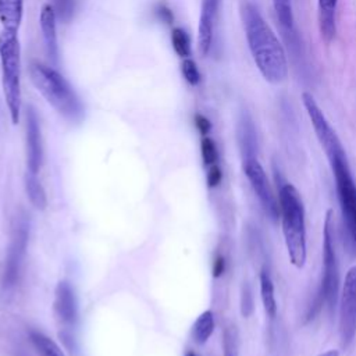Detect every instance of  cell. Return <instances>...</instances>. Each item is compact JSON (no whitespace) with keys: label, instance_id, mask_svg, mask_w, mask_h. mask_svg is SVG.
<instances>
[{"label":"cell","instance_id":"obj_10","mask_svg":"<svg viewBox=\"0 0 356 356\" xmlns=\"http://www.w3.org/2000/svg\"><path fill=\"white\" fill-rule=\"evenodd\" d=\"M242 165H243V172H245L248 181L250 182V186H252L254 195L257 196L266 216L270 220L277 221L280 217V206H278V202L271 191V186H270V182H268V178H267V174H266L263 165L260 164L257 157L243 159Z\"/></svg>","mask_w":356,"mask_h":356},{"label":"cell","instance_id":"obj_5","mask_svg":"<svg viewBox=\"0 0 356 356\" xmlns=\"http://www.w3.org/2000/svg\"><path fill=\"white\" fill-rule=\"evenodd\" d=\"M339 295V266L335 249V232H334V218L332 210H328L324 220L323 231V277L321 286L318 291V307L323 303L327 305L330 310L337 305Z\"/></svg>","mask_w":356,"mask_h":356},{"label":"cell","instance_id":"obj_6","mask_svg":"<svg viewBox=\"0 0 356 356\" xmlns=\"http://www.w3.org/2000/svg\"><path fill=\"white\" fill-rule=\"evenodd\" d=\"M29 241V220L25 214H17L11 224L10 242L6 253L1 285L4 292H10L19 281L24 259Z\"/></svg>","mask_w":356,"mask_h":356},{"label":"cell","instance_id":"obj_32","mask_svg":"<svg viewBox=\"0 0 356 356\" xmlns=\"http://www.w3.org/2000/svg\"><path fill=\"white\" fill-rule=\"evenodd\" d=\"M318 356H339V352L337 349H328V350L320 353Z\"/></svg>","mask_w":356,"mask_h":356},{"label":"cell","instance_id":"obj_15","mask_svg":"<svg viewBox=\"0 0 356 356\" xmlns=\"http://www.w3.org/2000/svg\"><path fill=\"white\" fill-rule=\"evenodd\" d=\"M238 142L242 153V160L257 157V138L252 118L248 113H242L238 122Z\"/></svg>","mask_w":356,"mask_h":356},{"label":"cell","instance_id":"obj_9","mask_svg":"<svg viewBox=\"0 0 356 356\" xmlns=\"http://www.w3.org/2000/svg\"><path fill=\"white\" fill-rule=\"evenodd\" d=\"M356 335V266L350 267L339 296V337L343 346H349Z\"/></svg>","mask_w":356,"mask_h":356},{"label":"cell","instance_id":"obj_8","mask_svg":"<svg viewBox=\"0 0 356 356\" xmlns=\"http://www.w3.org/2000/svg\"><path fill=\"white\" fill-rule=\"evenodd\" d=\"M302 100H303V106L307 111V115L312 121L316 136H317L321 147L324 149L328 160H331L334 157H338V156H342V154H346L337 132L334 131V128L327 121L324 113L321 111V108L316 103L314 97L309 92H305L302 95Z\"/></svg>","mask_w":356,"mask_h":356},{"label":"cell","instance_id":"obj_21","mask_svg":"<svg viewBox=\"0 0 356 356\" xmlns=\"http://www.w3.org/2000/svg\"><path fill=\"white\" fill-rule=\"evenodd\" d=\"M214 331V314L211 310L203 312L192 325V338L196 343H206Z\"/></svg>","mask_w":356,"mask_h":356},{"label":"cell","instance_id":"obj_25","mask_svg":"<svg viewBox=\"0 0 356 356\" xmlns=\"http://www.w3.org/2000/svg\"><path fill=\"white\" fill-rule=\"evenodd\" d=\"M53 8L57 19L63 22H70L75 10V0H53Z\"/></svg>","mask_w":356,"mask_h":356},{"label":"cell","instance_id":"obj_24","mask_svg":"<svg viewBox=\"0 0 356 356\" xmlns=\"http://www.w3.org/2000/svg\"><path fill=\"white\" fill-rule=\"evenodd\" d=\"M200 152H202V159H203L204 165L210 167L213 164H217L218 152H217V146L211 138L203 136V139L200 142Z\"/></svg>","mask_w":356,"mask_h":356},{"label":"cell","instance_id":"obj_18","mask_svg":"<svg viewBox=\"0 0 356 356\" xmlns=\"http://www.w3.org/2000/svg\"><path fill=\"white\" fill-rule=\"evenodd\" d=\"M260 282V298L263 302V307L268 318H274L277 314V299H275V291H274V282L271 280V275L268 270L263 268L259 275Z\"/></svg>","mask_w":356,"mask_h":356},{"label":"cell","instance_id":"obj_28","mask_svg":"<svg viewBox=\"0 0 356 356\" xmlns=\"http://www.w3.org/2000/svg\"><path fill=\"white\" fill-rule=\"evenodd\" d=\"M241 309H242V314L245 317H248L252 310H253V299H252V293L249 291V288H243V292H242V300H241Z\"/></svg>","mask_w":356,"mask_h":356},{"label":"cell","instance_id":"obj_31","mask_svg":"<svg viewBox=\"0 0 356 356\" xmlns=\"http://www.w3.org/2000/svg\"><path fill=\"white\" fill-rule=\"evenodd\" d=\"M157 15H159L164 22H167V24H171L172 19H174L172 13H171L170 8H167L165 6H160V7L157 8Z\"/></svg>","mask_w":356,"mask_h":356},{"label":"cell","instance_id":"obj_22","mask_svg":"<svg viewBox=\"0 0 356 356\" xmlns=\"http://www.w3.org/2000/svg\"><path fill=\"white\" fill-rule=\"evenodd\" d=\"M273 7L280 25L285 32L293 33V11L291 0H273Z\"/></svg>","mask_w":356,"mask_h":356},{"label":"cell","instance_id":"obj_26","mask_svg":"<svg viewBox=\"0 0 356 356\" xmlns=\"http://www.w3.org/2000/svg\"><path fill=\"white\" fill-rule=\"evenodd\" d=\"M181 71H182V75L185 78V81L192 85V86H196L199 82H200V72H199V68L196 65V63L188 57V58H184L182 64H181Z\"/></svg>","mask_w":356,"mask_h":356},{"label":"cell","instance_id":"obj_17","mask_svg":"<svg viewBox=\"0 0 356 356\" xmlns=\"http://www.w3.org/2000/svg\"><path fill=\"white\" fill-rule=\"evenodd\" d=\"M22 15L24 0H0V22L4 31L18 33Z\"/></svg>","mask_w":356,"mask_h":356},{"label":"cell","instance_id":"obj_13","mask_svg":"<svg viewBox=\"0 0 356 356\" xmlns=\"http://www.w3.org/2000/svg\"><path fill=\"white\" fill-rule=\"evenodd\" d=\"M221 0H202L199 26H197V44L202 56H207L214 36V25L218 14Z\"/></svg>","mask_w":356,"mask_h":356},{"label":"cell","instance_id":"obj_19","mask_svg":"<svg viewBox=\"0 0 356 356\" xmlns=\"http://www.w3.org/2000/svg\"><path fill=\"white\" fill-rule=\"evenodd\" d=\"M24 184H25L26 196H28L29 202L32 203V206L38 210H44L47 207V196H46V191L43 188V185L40 184V181L38 178V174L26 171Z\"/></svg>","mask_w":356,"mask_h":356},{"label":"cell","instance_id":"obj_20","mask_svg":"<svg viewBox=\"0 0 356 356\" xmlns=\"http://www.w3.org/2000/svg\"><path fill=\"white\" fill-rule=\"evenodd\" d=\"M29 339L38 356H65L61 348L40 331L32 330L29 332Z\"/></svg>","mask_w":356,"mask_h":356},{"label":"cell","instance_id":"obj_16","mask_svg":"<svg viewBox=\"0 0 356 356\" xmlns=\"http://www.w3.org/2000/svg\"><path fill=\"white\" fill-rule=\"evenodd\" d=\"M337 4L338 0H318V28L325 42H331L337 32Z\"/></svg>","mask_w":356,"mask_h":356},{"label":"cell","instance_id":"obj_3","mask_svg":"<svg viewBox=\"0 0 356 356\" xmlns=\"http://www.w3.org/2000/svg\"><path fill=\"white\" fill-rule=\"evenodd\" d=\"M29 76L36 90L65 120L75 124L83 120L85 107L79 96L57 70L42 63H32Z\"/></svg>","mask_w":356,"mask_h":356},{"label":"cell","instance_id":"obj_1","mask_svg":"<svg viewBox=\"0 0 356 356\" xmlns=\"http://www.w3.org/2000/svg\"><path fill=\"white\" fill-rule=\"evenodd\" d=\"M241 18L250 54L263 78L270 83L284 82L288 76L285 50L252 0L241 3Z\"/></svg>","mask_w":356,"mask_h":356},{"label":"cell","instance_id":"obj_34","mask_svg":"<svg viewBox=\"0 0 356 356\" xmlns=\"http://www.w3.org/2000/svg\"><path fill=\"white\" fill-rule=\"evenodd\" d=\"M225 356H234V355H232V353H227Z\"/></svg>","mask_w":356,"mask_h":356},{"label":"cell","instance_id":"obj_11","mask_svg":"<svg viewBox=\"0 0 356 356\" xmlns=\"http://www.w3.org/2000/svg\"><path fill=\"white\" fill-rule=\"evenodd\" d=\"M53 309L57 320L65 327H74L78 321V299L74 286L63 280L56 285Z\"/></svg>","mask_w":356,"mask_h":356},{"label":"cell","instance_id":"obj_27","mask_svg":"<svg viewBox=\"0 0 356 356\" xmlns=\"http://www.w3.org/2000/svg\"><path fill=\"white\" fill-rule=\"evenodd\" d=\"M221 178H222L221 168H220L217 164L210 165L209 170H207V175H206L207 185H209L210 188H214V186H217V185L221 182Z\"/></svg>","mask_w":356,"mask_h":356},{"label":"cell","instance_id":"obj_4","mask_svg":"<svg viewBox=\"0 0 356 356\" xmlns=\"http://www.w3.org/2000/svg\"><path fill=\"white\" fill-rule=\"evenodd\" d=\"M0 65L4 102L13 125L19 122L21 114V46L17 32H0Z\"/></svg>","mask_w":356,"mask_h":356},{"label":"cell","instance_id":"obj_7","mask_svg":"<svg viewBox=\"0 0 356 356\" xmlns=\"http://www.w3.org/2000/svg\"><path fill=\"white\" fill-rule=\"evenodd\" d=\"M335 178L337 196L348 235L356 243V184L353 181L348 157L339 156L328 160Z\"/></svg>","mask_w":356,"mask_h":356},{"label":"cell","instance_id":"obj_30","mask_svg":"<svg viewBox=\"0 0 356 356\" xmlns=\"http://www.w3.org/2000/svg\"><path fill=\"white\" fill-rule=\"evenodd\" d=\"M225 270V260L222 256H217L213 263V277H220Z\"/></svg>","mask_w":356,"mask_h":356},{"label":"cell","instance_id":"obj_2","mask_svg":"<svg viewBox=\"0 0 356 356\" xmlns=\"http://www.w3.org/2000/svg\"><path fill=\"white\" fill-rule=\"evenodd\" d=\"M278 206L288 257L296 268H302L307 257L305 206L298 189L292 184L280 182Z\"/></svg>","mask_w":356,"mask_h":356},{"label":"cell","instance_id":"obj_12","mask_svg":"<svg viewBox=\"0 0 356 356\" xmlns=\"http://www.w3.org/2000/svg\"><path fill=\"white\" fill-rule=\"evenodd\" d=\"M43 161L42 132L33 107L26 108V171L38 174Z\"/></svg>","mask_w":356,"mask_h":356},{"label":"cell","instance_id":"obj_29","mask_svg":"<svg viewBox=\"0 0 356 356\" xmlns=\"http://www.w3.org/2000/svg\"><path fill=\"white\" fill-rule=\"evenodd\" d=\"M195 125H196L197 131H199L203 136H207V134H209L210 129H211V122H210V120H209L207 117H204L203 114H199V113L195 115Z\"/></svg>","mask_w":356,"mask_h":356},{"label":"cell","instance_id":"obj_23","mask_svg":"<svg viewBox=\"0 0 356 356\" xmlns=\"http://www.w3.org/2000/svg\"><path fill=\"white\" fill-rule=\"evenodd\" d=\"M171 43L175 53L182 57L188 58L191 56V38L182 28H174L171 32Z\"/></svg>","mask_w":356,"mask_h":356},{"label":"cell","instance_id":"obj_14","mask_svg":"<svg viewBox=\"0 0 356 356\" xmlns=\"http://www.w3.org/2000/svg\"><path fill=\"white\" fill-rule=\"evenodd\" d=\"M56 22H57V15L54 13L53 6L44 4L40 10L39 24H40V29H42L44 47H46L47 56L53 65L58 64V42H57Z\"/></svg>","mask_w":356,"mask_h":356},{"label":"cell","instance_id":"obj_33","mask_svg":"<svg viewBox=\"0 0 356 356\" xmlns=\"http://www.w3.org/2000/svg\"><path fill=\"white\" fill-rule=\"evenodd\" d=\"M185 356H197V355H196V353H193V352H186V353H185Z\"/></svg>","mask_w":356,"mask_h":356}]
</instances>
